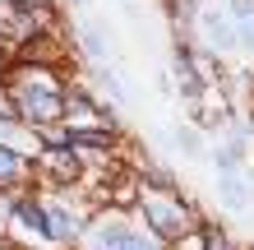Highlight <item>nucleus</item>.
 <instances>
[{"label": "nucleus", "instance_id": "9d476101", "mask_svg": "<svg viewBox=\"0 0 254 250\" xmlns=\"http://www.w3.org/2000/svg\"><path fill=\"white\" fill-rule=\"evenodd\" d=\"M47 213H51V237H56V241H69L74 232H79V227H74V218H69L65 209H47Z\"/></svg>", "mask_w": 254, "mask_h": 250}, {"label": "nucleus", "instance_id": "f257e3e1", "mask_svg": "<svg viewBox=\"0 0 254 250\" xmlns=\"http://www.w3.org/2000/svg\"><path fill=\"white\" fill-rule=\"evenodd\" d=\"M19 111L37 125H51L65 116V93H56L47 83H28V88H19Z\"/></svg>", "mask_w": 254, "mask_h": 250}, {"label": "nucleus", "instance_id": "ddd939ff", "mask_svg": "<svg viewBox=\"0 0 254 250\" xmlns=\"http://www.w3.org/2000/svg\"><path fill=\"white\" fill-rule=\"evenodd\" d=\"M199 232H203V250H227V237H222V232H217L213 223H203Z\"/></svg>", "mask_w": 254, "mask_h": 250}, {"label": "nucleus", "instance_id": "39448f33", "mask_svg": "<svg viewBox=\"0 0 254 250\" xmlns=\"http://www.w3.org/2000/svg\"><path fill=\"white\" fill-rule=\"evenodd\" d=\"M61 149H111V130H65Z\"/></svg>", "mask_w": 254, "mask_h": 250}, {"label": "nucleus", "instance_id": "f8f14e48", "mask_svg": "<svg viewBox=\"0 0 254 250\" xmlns=\"http://www.w3.org/2000/svg\"><path fill=\"white\" fill-rule=\"evenodd\" d=\"M83 47L93 51L97 61H102V56H107V42H102V28H97V23H88V28H83Z\"/></svg>", "mask_w": 254, "mask_h": 250}, {"label": "nucleus", "instance_id": "9b49d317", "mask_svg": "<svg viewBox=\"0 0 254 250\" xmlns=\"http://www.w3.org/2000/svg\"><path fill=\"white\" fill-rule=\"evenodd\" d=\"M19 167H23V163H19V153H14L9 144H0V185H9L14 176H19Z\"/></svg>", "mask_w": 254, "mask_h": 250}, {"label": "nucleus", "instance_id": "0eeeda50", "mask_svg": "<svg viewBox=\"0 0 254 250\" xmlns=\"http://www.w3.org/2000/svg\"><path fill=\"white\" fill-rule=\"evenodd\" d=\"M176 79H181V88L194 97L199 93V70H194V56L190 51H176Z\"/></svg>", "mask_w": 254, "mask_h": 250}, {"label": "nucleus", "instance_id": "423d86ee", "mask_svg": "<svg viewBox=\"0 0 254 250\" xmlns=\"http://www.w3.org/2000/svg\"><path fill=\"white\" fill-rule=\"evenodd\" d=\"M14 218H19L23 227H33V232H42V237H51V213L42 209V204H14Z\"/></svg>", "mask_w": 254, "mask_h": 250}, {"label": "nucleus", "instance_id": "6e6552de", "mask_svg": "<svg viewBox=\"0 0 254 250\" xmlns=\"http://www.w3.org/2000/svg\"><path fill=\"white\" fill-rule=\"evenodd\" d=\"M9 5H14L19 19H47V14L56 9V0H9Z\"/></svg>", "mask_w": 254, "mask_h": 250}, {"label": "nucleus", "instance_id": "f03ea898", "mask_svg": "<svg viewBox=\"0 0 254 250\" xmlns=\"http://www.w3.org/2000/svg\"><path fill=\"white\" fill-rule=\"evenodd\" d=\"M143 218H148V232H153L157 241L181 237L185 223H190V213L181 209V204H171V199H148V204H143Z\"/></svg>", "mask_w": 254, "mask_h": 250}, {"label": "nucleus", "instance_id": "7ed1b4c3", "mask_svg": "<svg viewBox=\"0 0 254 250\" xmlns=\"http://www.w3.org/2000/svg\"><path fill=\"white\" fill-rule=\"evenodd\" d=\"M93 250H162V241L157 237H143V232H134L125 223H107V227H97Z\"/></svg>", "mask_w": 254, "mask_h": 250}, {"label": "nucleus", "instance_id": "20e7f679", "mask_svg": "<svg viewBox=\"0 0 254 250\" xmlns=\"http://www.w3.org/2000/svg\"><path fill=\"white\" fill-rule=\"evenodd\" d=\"M199 23H203V33H208V47H217V51H227L231 42L241 37V33L231 28V19H227V14H213V9H203V14H199Z\"/></svg>", "mask_w": 254, "mask_h": 250}, {"label": "nucleus", "instance_id": "1a4fd4ad", "mask_svg": "<svg viewBox=\"0 0 254 250\" xmlns=\"http://www.w3.org/2000/svg\"><path fill=\"white\" fill-rule=\"evenodd\" d=\"M47 158H51L56 176H65V181H74V176H79V163H74V149H51Z\"/></svg>", "mask_w": 254, "mask_h": 250}, {"label": "nucleus", "instance_id": "4468645a", "mask_svg": "<svg viewBox=\"0 0 254 250\" xmlns=\"http://www.w3.org/2000/svg\"><path fill=\"white\" fill-rule=\"evenodd\" d=\"M9 130H14V121H9V116H0V135H9Z\"/></svg>", "mask_w": 254, "mask_h": 250}]
</instances>
